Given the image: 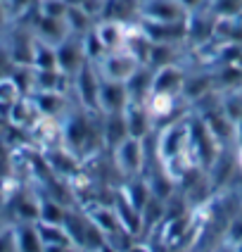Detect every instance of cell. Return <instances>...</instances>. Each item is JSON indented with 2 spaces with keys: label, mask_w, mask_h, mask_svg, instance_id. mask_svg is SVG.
Masks as SVG:
<instances>
[{
  "label": "cell",
  "mask_w": 242,
  "mask_h": 252,
  "mask_svg": "<svg viewBox=\"0 0 242 252\" xmlns=\"http://www.w3.org/2000/svg\"><path fill=\"white\" fill-rule=\"evenodd\" d=\"M155 159L176 186L183 181V176L190 169L197 167L190 150V110L188 107L173 119L157 126Z\"/></svg>",
  "instance_id": "1"
},
{
  "label": "cell",
  "mask_w": 242,
  "mask_h": 252,
  "mask_svg": "<svg viewBox=\"0 0 242 252\" xmlns=\"http://www.w3.org/2000/svg\"><path fill=\"white\" fill-rule=\"evenodd\" d=\"M147 140L140 138H124L119 145H114L109 153V159H112L114 171H119L121 179H135V176H142L145 169H147Z\"/></svg>",
  "instance_id": "2"
},
{
  "label": "cell",
  "mask_w": 242,
  "mask_h": 252,
  "mask_svg": "<svg viewBox=\"0 0 242 252\" xmlns=\"http://www.w3.org/2000/svg\"><path fill=\"white\" fill-rule=\"evenodd\" d=\"M100 84H102V76L98 71V64L93 62H85L81 69L71 76V95L74 102L79 107H83L88 112H98V98H100Z\"/></svg>",
  "instance_id": "3"
},
{
  "label": "cell",
  "mask_w": 242,
  "mask_h": 252,
  "mask_svg": "<svg viewBox=\"0 0 242 252\" xmlns=\"http://www.w3.org/2000/svg\"><path fill=\"white\" fill-rule=\"evenodd\" d=\"M190 150L192 157L197 162V167L209 169L216 162V157L221 155V143L216 140L209 126L202 122V117H197L195 112H190Z\"/></svg>",
  "instance_id": "4"
},
{
  "label": "cell",
  "mask_w": 242,
  "mask_h": 252,
  "mask_svg": "<svg viewBox=\"0 0 242 252\" xmlns=\"http://www.w3.org/2000/svg\"><path fill=\"white\" fill-rule=\"evenodd\" d=\"M43 162H45V167L48 171L59 179V181H74L79 174H83V159L79 157V155L69 150L64 143L62 145H55V148H48V150H43Z\"/></svg>",
  "instance_id": "5"
},
{
  "label": "cell",
  "mask_w": 242,
  "mask_h": 252,
  "mask_svg": "<svg viewBox=\"0 0 242 252\" xmlns=\"http://www.w3.org/2000/svg\"><path fill=\"white\" fill-rule=\"evenodd\" d=\"M142 67H145V64H142L140 60H135L126 48H121V50H112V53H107V55L98 62V71H100V76H102V79L121 81V84H128V81H131V79H133Z\"/></svg>",
  "instance_id": "6"
},
{
  "label": "cell",
  "mask_w": 242,
  "mask_h": 252,
  "mask_svg": "<svg viewBox=\"0 0 242 252\" xmlns=\"http://www.w3.org/2000/svg\"><path fill=\"white\" fill-rule=\"evenodd\" d=\"M190 12L178 0H140V22L159 24H183Z\"/></svg>",
  "instance_id": "7"
},
{
  "label": "cell",
  "mask_w": 242,
  "mask_h": 252,
  "mask_svg": "<svg viewBox=\"0 0 242 252\" xmlns=\"http://www.w3.org/2000/svg\"><path fill=\"white\" fill-rule=\"evenodd\" d=\"M185 76H188V64L185 62H176V64H166V67L152 69L150 93H169V95L181 98L183 95Z\"/></svg>",
  "instance_id": "8"
},
{
  "label": "cell",
  "mask_w": 242,
  "mask_h": 252,
  "mask_svg": "<svg viewBox=\"0 0 242 252\" xmlns=\"http://www.w3.org/2000/svg\"><path fill=\"white\" fill-rule=\"evenodd\" d=\"M31 98L36 102L41 117H50V119H59V122L76 107L74 95L67 91H33Z\"/></svg>",
  "instance_id": "9"
},
{
  "label": "cell",
  "mask_w": 242,
  "mask_h": 252,
  "mask_svg": "<svg viewBox=\"0 0 242 252\" xmlns=\"http://www.w3.org/2000/svg\"><path fill=\"white\" fill-rule=\"evenodd\" d=\"M124 119H126V128L131 138L147 140L157 131L152 114L147 112V105L140 100H128L126 110H124Z\"/></svg>",
  "instance_id": "10"
},
{
  "label": "cell",
  "mask_w": 242,
  "mask_h": 252,
  "mask_svg": "<svg viewBox=\"0 0 242 252\" xmlns=\"http://www.w3.org/2000/svg\"><path fill=\"white\" fill-rule=\"evenodd\" d=\"M31 29L36 33V38L50 43V45H59L62 41H67L69 36H74L69 31V24L64 17H45V14L33 12V19H31Z\"/></svg>",
  "instance_id": "11"
},
{
  "label": "cell",
  "mask_w": 242,
  "mask_h": 252,
  "mask_svg": "<svg viewBox=\"0 0 242 252\" xmlns=\"http://www.w3.org/2000/svg\"><path fill=\"white\" fill-rule=\"evenodd\" d=\"M31 145L36 150H48V148H55L62 145V122L59 119H50V117H41L36 124L31 126V131L27 133Z\"/></svg>",
  "instance_id": "12"
},
{
  "label": "cell",
  "mask_w": 242,
  "mask_h": 252,
  "mask_svg": "<svg viewBox=\"0 0 242 252\" xmlns=\"http://www.w3.org/2000/svg\"><path fill=\"white\" fill-rule=\"evenodd\" d=\"M126 105H128V86L121 84V81L102 79V84H100V98H98L100 114L124 112Z\"/></svg>",
  "instance_id": "13"
},
{
  "label": "cell",
  "mask_w": 242,
  "mask_h": 252,
  "mask_svg": "<svg viewBox=\"0 0 242 252\" xmlns=\"http://www.w3.org/2000/svg\"><path fill=\"white\" fill-rule=\"evenodd\" d=\"M85 62L88 60H85L81 36H69L67 41H62L57 45V64L67 76H74Z\"/></svg>",
  "instance_id": "14"
},
{
  "label": "cell",
  "mask_w": 242,
  "mask_h": 252,
  "mask_svg": "<svg viewBox=\"0 0 242 252\" xmlns=\"http://www.w3.org/2000/svg\"><path fill=\"white\" fill-rule=\"evenodd\" d=\"M38 119H41V112H38V107H36L31 95H22L7 112V126L19 131V133H28L31 126L36 124Z\"/></svg>",
  "instance_id": "15"
},
{
  "label": "cell",
  "mask_w": 242,
  "mask_h": 252,
  "mask_svg": "<svg viewBox=\"0 0 242 252\" xmlns=\"http://www.w3.org/2000/svg\"><path fill=\"white\" fill-rule=\"evenodd\" d=\"M128 27H131V24L116 22V19H98L93 31H95L98 41L102 43V48H105L107 53H112V50H121V48H124L126 36H128Z\"/></svg>",
  "instance_id": "16"
},
{
  "label": "cell",
  "mask_w": 242,
  "mask_h": 252,
  "mask_svg": "<svg viewBox=\"0 0 242 252\" xmlns=\"http://www.w3.org/2000/svg\"><path fill=\"white\" fill-rule=\"evenodd\" d=\"M145 105H147V112L152 114V119H155L157 126L173 119V117L178 114V107H188L181 98L169 95V93H150L147 100H145Z\"/></svg>",
  "instance_id": "17"
},
{
  "label": "cell",
  "mask_w": 242,
  "mask_h": 252,
  "mask_svg": "<svg viewBox=\"0 0 242 252\" xmlns=\"http://www.w3.org/2000/svg\"><path fill=\"white\" fill-rule=\"evenodd\" d=\"M100 19H116L124 24L140 22V0H105Z\"/></svg>",
  "instance_id": "18"
},
{
  "label": "cell",
  "mask_w": 242,
  "mask_h": 252,
  "mask_svg": "<svg viewBox=\"0 0 242 252\" xmlns=\"http://www.w3.org/2000/svg\"><path fill=\"white\" fill-rule=\"evenodd\" d=\"M124 48H126V50L135 57V60H140L142 64L147 67L150 50H152V38L145 33V29L140 27V22H135V24H131V27H128V36H126Z\"/></svg>",
  "instance_id": "19"
},
{
  "label": "cell",
  "mask_w": 242,
  "mask_h": 252,
  "mask_svg": "<svg viewBox=\"0 0 242 252\" xmlns=\"http://www.w3.org/2000/svg\"><path fill=\"white\" fill-rule=\"evenodd\" d=\"M124 138H128L124 112L102 114V140H105V150H112L114 145H119Z\"/></svg>",
  "instance_id": "20"
},
{
  "label": "cell",
  "mask_w": 242,
  "mask_h": 252,
  "mask_svg": "<svg viewBox=\"0 0 242 252\" xmlns=\"http://www.w3.org/2000/svg\"><path fill=\"white\" fill-rule=\"evenodd\" d=\"M14 243L17 252H43V240L36 221H19L14 226Z\"/></svg>",
  "instance_id": "21"
},
{
  "label": "cell",
  "mask_w": 242,
  "mask_h": 252,
  "mask_svg": "<svg viewBox=\"0 0 242 252\" xmlns=\"http://www.w3.org/2000/svg\"><path fill=\"white\" fill-rule=\"evenodd\" d=\"M67 205L59 202L57 197H53L50 193H38V221L45 224H64L67 217Z\"/></svg>",
  "instance_id": "22"
},
{
  "label": "cell",
  "mask_w": 242,
  "mask_h": 252,
  "mask_svg": "<svg viewBox=\"0 0 242 252\" xmlns=\"http://www.w3.org/2000/svg\"><path fill=\"white\" fill-rule=\"evenodd\" d=\"M64 19H67L69 31L74 33V36H85L90 29L95 27V22H98V19H93L90 14L85 12L79 2H69V10H67V14H64Z\"/></svg>",
  "instance_id": "23"
},
{
  "label": "cell",
  "mask_w": 242,
  "mask_h": 252,
  "mask_svg": "<svg viewBox=\"0 0 242 252\" xmlns=\"http://www.w3.org/2000/svg\"><path fill=\"white\" fill-rule=\"evenodd\" d=\"M31 64H33V69H59V64H57V48L41 41V38H36Z\"/></svg>",
  "instance_id": "24"
},
{
  "label": "cell",
  "mask_w": 242,
  "mask_h": 252,
  "mask_svg": "<svg viewBox=\"0 0 242 252\" xmlns=\"http://www.w3.org/2000/svg\"><path fill=\"white\" fill-rule=\"evenodd\" d=\"M38 226V233H41L43 248L48 245H74L71 236L67 233L64 224H45V221H36Z\"/></svg>",
  "instance_id": "25"
},
{
  "label": "cell",
  "mask_w": 242,
  "mask_h": 252,
  "mask_svg": "<svg viewBox=\"0 0 242 252\" xmlns=\"http://www.w3.org/2000/svg\"><path fill=\"white\" fill-rule=\"evenodd\" d=\"M207 12L214 19H240L242 0H207Z\"/></svg>",
  "instance_id": "26"
},
{
  "label": "cell",
  "mask_w": 242,
  "mask_h": 252,
  "mask_svg": "<svg viewBox=\"0 0 242 252\" xmlns=\"http://www.w3.org/2000/svg\"><path fill=\"white\" fill-rule=\"evenodd\" d=\"M19 98H22V91L17 88L12 76H0V122L7 124V112Z\"/></svg>",
  "instance_id": "27"
},
{
  "label": "cell",
  "mask_w": 242,
  "mask_h": 252,
  "mask_svg": "<svg viewBox=\"0 0 242 252\" xmlns=\"http://www.w3.org/2000/svg\"><path fill=\"white\" fill-rule=\"evenodd\" d=\"M33 64H14L12 67V81L17 88L22 91V95H31L33 93Z\"/></svg>",
  "instance_id": "28"
},
{
  "label": "cell",
  "mask_w": 242,
  "mask_h": 252,
  "mask_svg": "<svg viewBox=\"0 0 242 252\" xmlns=\"http://www.w3.org/2000/svg\"><path fill=\"white\" fill-rule=\"evenodd\" d=\"M69 10V0H38L36 12L45 17H64Z\"/></svg>",
  "instance_id": "29"
},
{
  "label": "cell",
  "mask_w": 242,
  "mask_h": 252,
  "mask_svg": "<svg viewBox=\"0 0 242 252\" xmlns=\"http://www.w3.org/2000/svg\"><path fill=\"white\" fill-rule=\"evenodd\" d=\"M0 252H17L14 243V226H7L0 231Z\"/></svg>",
  "instance_id": "30"
},
{
  "label": "cell",
  "mask_w": 242,
  "mask_h": 252,
  "mask_svg": "<svg viewBox=\"0 0 242 252\" xmlns=\"http://www.w3.org/2000/svg\"><path fill=\"white\" fill-rule=\"evenodd\" d=\"M226 233H228V238L233 240V243H240L242 240V217H235V219H230V221H228Z\"/></svg>",
  "instance_id": "31"
},
{
  "label": "cell",
  "mask_w": 242,
  "mask_h": 252,
  "mask_svg": "<svg viewBox=\"0 0 242 252\" xmlns=\"http://www.w3.org/2000/svg\"><path fill=\"white\" fill-rule=\"evenodd\" d=\"M10 22H12V14L7 7V0H0V29H5Z\"/></svg>",
  "instance_id": "32"
},
{
  "label": "cell",
  "mask_w": 242,
  "mask_h": 252,
  "mask_svg": "<svg viewBox=\"0 0 242 252\" xmlns=\"http://www.w3.org/2000/svg\"><path fill=\"white\" fill-rule=\"evenodd\" d=\"M188 12H197V10H204L207 7V0H178Z\"/></svg>",
  "instance_id": "33"
},
{
  "label": "cell",
  "mask_w": 242,
  "mask_h": 252,
  "mask_svg": "<svg viewBox=\"0 0 242 252\" xmlns=\"http://www.w3.org/2000/svg\"><path fill=\"white\" fill-rule=\"evenodd\" d=\"M235 164H238V174L242 176V143L235 145Z\"/></svg>",
  "instance_id": "34"
},
{
  "label": "cell",
  "mask_w": 242,
  "mask_h": 252,
  "mask_svg": "<svg viewBox=\"0 0 242 252\" xmlns=\"http://www.w3.org/2000/svg\"><path fill=\"white\" fill-rule=\"evenodd\" d=\"M242 143V119L235 124V145H240Z\"/></svg>",
  "instance_id": "35"
},
{
  "label": "cell",
  "mask_w": 242,
  "mask_h": 252,
  "mask_svg": "<svg viewBox=\"0 0 242 252\" xmlns=\"http://www.w3.org/2000/svg\"><path fill=\"white\" fill-rule=\"evenodd\" d=\"M235 252H242V240L240 243H235Z\"/></svg>",
  "instance_id": "36"
},
{
  "label": "cell",
  "mask_w": 242,
  "mask_h": 252,
  "mask_svg": "<svg viewBox=\"0 0 242 252\" xmlns=\"http://www.w3.org/2000/svg\"><path fill=\"white\" fill-rule=\"evenodd\" d=\"M235 93H238V98H240V102H242V86L240 88H235Z\"/></svg>",
  "instance_id": "37"
},
{
  "label": "cell",
  "mask_w": 242,
  "mask_h": 252,
  "mask_svg": "<svg viewBox=\"0 0 242 252\" xmlns=\"http://www.w3.org/2000/svg\"><path fill=\"white\" fill-rule=\"evenodd\" d=\"M69 2H76V0H69Z\"/></svg>",
  "instance_id": "38"
},
{
  "label": "cell",
  "mask_w": 242,
  "mask_h": 252,
  "mask_svg": "<svg viewBox=\"0 0 242 252\" xmlns=\"http://www.w3.org/2000/svg\"><path fill=\"white\" fill-rule=\"evenodd\" d=\"M240 22H242V17H240Z\"/></svg>",
  "instance_id": "39"
}]
</instances>
